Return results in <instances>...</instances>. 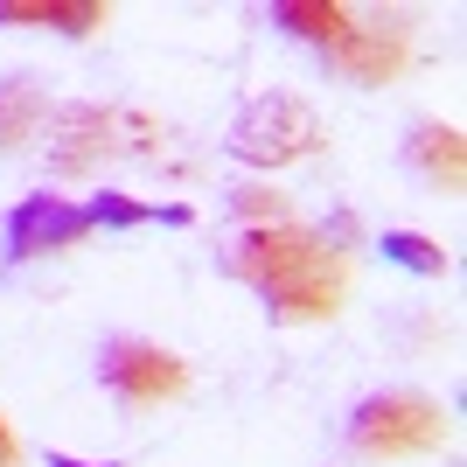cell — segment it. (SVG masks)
<instances>
[{
    "mask_svg": "<svg viewBox=\"0 0 467 467\" xmlns=\"http://www.w3.org/2000/svg\"><path fill=\"white\" fill-rule=\"evenodd\" d=\"M223 273L244 279L273 321H328L342 314V293H349V252H342V237L307 231L293 216L273 231H237L223 252Z\"/></svg>",
    "mask_w": 467,
    "mask_h": 467,
    "instance_id": "cell-1",
    "label": "cell"
},
{
    "mask_svg": "<svg viewBox=\"0 0 467 467\" xmlns=\"http://www.w3.org/2000/svg\"><path fill=\"white\" fill-rule=\"evenodd\" d=\"M328 147V126H321V112H314L307 98L293 91H258L237 105L231 119V140H223V154L244 161V168H293V161H314Z\"/></svg>",
    "mask_w": 467,
    "mask_h": 467,
    "instance_id": "cell-2",
    "label": "cell"
},
{
    "mask_svg": "<svg viewBox=\"0 0 467 467\" xmlns=\"http://www.w3.org/2000/svg\"><path fill=\"white\" fill-rule=\"evenodd\" d=\"M161 126L140 112H119V105H57L49 112V168L63 182H84L91 168L119 154H154Z\"/></svg>",
    "mask_w": 467,
    "mask_h": 467,
    "instance_id": "cell-3",
    "label": "cell"
},
{
    "mask_svg": "<svg viewBox=\"0 0 467 467\" xmlns=\"http://www.w3.org/2000/svg\"><path fill=\"white\" fill-rule=\"evenodd\" d=\"M349 447L363 461H419V453L447 447V411L426 390H377L349 411Z\"/></svg>",
    "mask_w": 467,
    "mask_h": 467,
    "instance_id": "cell-4",
    "label": "cell"
},
{
    "mask_svg": "<svg viewBox=\"0 0 467 467\" xmlns=\"http://www.w3.org/2000/svg\"><path fill=\"white\" fill-rule=\"evenodd\" d=\"M98 377H105V390L126 411H154V405H168V398L189 390V363L175 349L147 342V335H112L98 349Z\"/></svg>",
    "mask_w": 467,
    "mask_h": 467,
    "instance_id": "cell-5",
    "label": "cell"
},
{
    "mask_svg": "<svg viewBox=\"0 0 467 467\" xmlns=\"http://www.w3.org/2000/svg\"><path fill=\"white\" fill-rule=\"evenodd\" d=\"M84 237H91V216H84V202H70V195H21L15 210H7V223H0V252H7V265H28V258H57V252H78Z\"/></svg>",
    "mask_w": 467,
    "mask_h": 467,
    "instance_id": "cell-6",
    "label": "cell"
},
{
    "mask_svg": "<svg viewBox=\"0 0 467 467\" xmlns=\"http://www.w3.org/2000/svg\"><path fill=\"white\" fill-rule=\"evenodd\" d=\"M328 63L349 84H390L411 63V21L405 15H349V36L328 49Z\"/></svg>",
    "mask_w": 467,
    "mask_h": 467,
    "instance_id": "cell-7",
    "label": "cell"
},
{
    "mask_svg": "<svg viewBox=\"0 0 467 467\" xmlns=\"http://www.w3.org/2000/svg\"><path fill=\"white\" fill-rule=\"evenodd\" d=\"M7 28H57V36H105L112 7L105 0H0Z\"/></svg>",
    "mask_w": 467,
    "mask_h": 467,
    "instance_id": "cell-8",
    "label": "cell"
},
{
    "mask_svg": "<svg viewBox=\"0 0 467 467\" xmlns=\"http://www.w3.org/2000/svg\"><path fill=\"white\" fill-rule=\"evenodd\" d=\"M405 154H411V168H419L440 195H461L467 189V140H461V126H440V119H432V126L411 133Z\"/></svg>",
    "mask_w": 467,
    "mask_h": 467,
    "instance_id": "cell-9",
    "label": "cell"
},
{
    "mask_svg": "<svg viewBox=\"0 0 467 467\" xmlns=\"http://www.w3.org/2000/svg\"><path fill=\"white\" fill-rule=\"evenodd\" d=\"M49 112H57V105H49L28 78H7V84H0V147H28V140H42Z\"/></svg>",
    "mask_w": 467,
    "mask_h": 467,
    "instance_id": "cell-10",
    "label": "cell"
},
{
    "mask_svg": "<svg viewBox=\"0 0 467 467\" xmlns=\"http://www.w3.org/2000/svg\"><path fill=\"white\" fill-rule=\"evenodd\" d=\"M84 216H91V231H140V223H195V210L189 202H168V210H161V202H133V195H91V202H84Z\"/></svg>",
    "mask_w": 467,
    "mask_h": 467,
    "instance_id": "cell-11",
    "label": "cell"
},
{
    "mask_svg": "<svg viewBox=\"0 0 467 467\" xmlns=\"http://www.w3.org/2000/svg\"><path fill=\"white\" fill-rule=\"evenodd\" d=\"M273 21L286 28V36L314 42V49H335V42L349 36V7H335V0H279Z\"/></svg>",
    "mask_w": 467,
    "mask_h": 467,
    "instance_id": "cell-12",
    "label": "cell"
},
{
    "mask_svg": "<svg viewBox=\"0 0 467 467\" xmlns=\"http://www.w3.org/2000/svg\"><path fill=\"white\" fill-rule=\"evenodd\" d=\"M377 252H384V265H405V273H419V279L447 273V252H440L432 237H419V231H384V237H377Z\"/></svg>",
    "mask_w": 467,
    "mask_h": 467,
    "instance_id": "cell-13",
    "label": "cell"
},
{
    "mask_svg": "<svg viewBox=\"0 0 467 467\" xmlns=\"http://www.w3.org/2000/svg\"><path fill=\"white\" fill-rule=\"evenodd\" d=\"M231 210L244 231H273V223H293V202L273 189V182H244V189H231Z\"/></svg>",
    "mask_w": 467,
    "mask_h": 467,
    "instance_id": "cell-14",
    "label": "cell"
},
{
    "mask_svg": "<svg viewBox=\"0 0 467 467\" xmlns=\"http://www.w3.org/2000/svg\"><path fill=\"white\" fill-rule=\"evenodd\" d=\"M15 453L21 447H15V432H7V419H0V467H15Z\"/></svg>",
    "mask_w": 467,
    "mask_h": 467,
    "instance_id": "cell-15",
    "label": "cell"
},
{
    "mask_svg": "<svg viewBox=\"0 0 467 467\" xmlns=\"http://www.w3.org/2000/svg\"><path fill=\"white\" fill-rule=\"evenodd\" d=\"M49 467H112V461H78V453H49Z\"/></svg>",
    "mask_w": 467,
    "mask_h": 467,
    "instance_id": "cell-16",
    "label": "cell"
}]
</instances>
